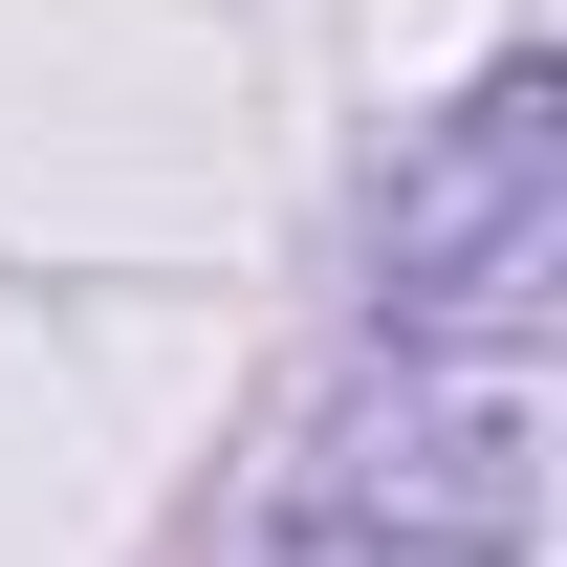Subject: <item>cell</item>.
<instances>
[{
  "instance_id": "cell-1",
  "label": "cell",
  "mask_w": 567,
  "mask_h": 567,
  "mask_svg": "<svg viewBox=\"0 0 567 567\" xmlns=\"http://www.w3.org/2000/svg\"><path fill=\"white\" fill-rule=\"evenodd\" d=\"M546 524V371L524 350H393V393L306 436L262 567H524Z\"/></svg>"
},
{
  "instance_id": "cell-2",
  "label": "cell",
  "mask_w": 567,
  "mask_h": 567,
  "mask_svg": "<svg viewBox=\"0 0 567 567\" xmlns=\"http://www.w3.org/2000/svg\"><path fill=\"white\" fill-rule=\"evenodd\" d=\"M371 262H393V350H524L546 284H567V87L546 66L458 87L393 153V240Z\"/></svg>"
}]
</instances>
